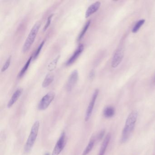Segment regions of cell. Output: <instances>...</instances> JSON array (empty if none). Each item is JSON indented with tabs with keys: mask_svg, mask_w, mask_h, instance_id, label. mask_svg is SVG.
<instances>
[{
	"mask_svg": "<svg viewBox=\"0 0 155 155\" xmlns=\"http://www.w3.org/2000/svg\"><path fill=\"white\" fill-rule=\"evenodd\" d=\"M91 24V21L89 20L87 23L85 24L84 26V28L82 29V31H81V33H80L78 37V41H80L81 40V39L83 38L85 34H86V32H87V30L89 28L90 25Z\"/></svg>",
	"mask_w": 155,
	"mask_h": 155,
	"instance_id": "cell-16",
	"label": "cell"
},
{
	"mask_svg": "<svg viewBox=\"0 0 155 155\" xmlns=\"http://www.w3.org/2000/svg\"><path fill=\"white\" fill-rule=\"evenodd\" d=\"M145 20L144 19L140 20L138 21L137 22V23L135 24L133 28H132V32L134 33L137 32L139 30V29L141 28V26L145 23Z\"/></svg>",
	"mask_w": 155,
	"mask_h": 155,
	"instance_id": "cell-18",
	"label": "cell"
},
{
	"mask_svg": "<svg viewBox=\"0 0 155 155\" xmlns=\"http://www.w3.org/2000/svg\"><path fill=\"white\" fill-rule=\"evenodd\" d=\"M83 50H84V46L82 44H81L78 47V49L75 51L72 56L67 61L66 63V66H70L72 63H74V61L78 59L80 55L82 53Z\"/></svg>",
	"mask_w": 155,
	"mask_h": 155,
	"instance_id": "cell-9",
	"label": "cell"
},
{
	"mask_svg": "<svg viewBox=\"0 0 155 155\" xmlns=\"http://www.w3.org/2000/svg\"><path fill=\"white\" fill-rule=\"evenodd\" d=\"M99 90L98 89L94 91L93 95H92V98L89 104L88 107L87 109V111H86V115H85V121H88L89 120L92 114V111H93V108H94V105H95V102H96V100L97 97L98 95Z\"/></svg>",
	"mask_w": 155,
	"mask_h": 155,
	"instance_id": "cell-7",
	"label": "cell"
},
{
	"mask_svg": "<svg viewBox=\"0 0 155 155\" xmlns=\"http://www.w3.org/2000/svg\"><path fill=\"white\" fill-rule=\"evenodd\" d=\"M124 57V51L121 48H119L115 51L112 61L111 67L113 68H116L121 63Z\"/></svg>",
	"mask_w": 155,
	"mask_h": 155,
	"instance_id": "cell-6",
	"label": "cell"
},
{
	"mask_svg": "<svg viewBox=\"0 0 155 155\" xmlns=\"http://www.w3.org/2000/svg\"><path fill=\"white\" fill-rule=\"evenodd\" d=\"M45 155H50L49 153H46V154H45Z\"/></svg>",
	"mask_w": 155,
	"mask_h": 155,
	"instance_id": "cell-26",
	"label": "cell"
},
{
	"mask_svg": "<svg viewBox=\"0 0 155 155\" xmlns=\"http://www.w3.org/2000/svg\"><path fill=\"white\" fill-rule=\"evenodd\" d=\"M94 144H95V140L94 139L91 140L83 151L82 155H87L93 149Z\"/></svg>",
	"mask_w": 155,
	"mask_h": 155,
	"instance_id": "cell-17",
	"label": "cell"
},
{
	"mask_svg": "<svg viewBox=\"0 0 155 155\" xmlns=\"http://www.w3.org/2000/svg\"><path fill=\"white\" fill-rule=\"evenodd\" d=\"M105 130H102L99 133L97 136V140H100L102 139L103 137H104V134H105Z\"/></svg>",
	"mask_w": 155,
	"mask_h": 155,
	"instance_id": "cell-23",
	"label": "cell"
},
{
	"mask_svg": "<svg viewBox=\"0 0 155 155\" xmlns=\"http://www.w3.org/2000/svg\"><path fill=\"white\" fill-rule=\"evenodd\" d=\"M94 75H95V74H94V71H91V72H90V78H92L94 77Z\"/></svg>",
	"mask_w": 155,
	"mask_h": 155,
	"instance_id": "cell-24",
	"label": "cell"
},
{
	"mask_svg": "<svg viewBox=\"0 0 155 155\" xmlns=\"http://www.w3.org/2000/svg\"><path fill=\"white\" fill-rule=\"evenodd\" d=\"M115 113V110L112 107H108L104 109L103 115L106 118L112 117Z\"/></svg>",
	"mask_w": 155,
	"mask_h": 155,
	"instance_id": "cell-14",
	"label": "cell"
},
{
	"mask_svg": "<svg viewBox=\"0 0 155 155\" xmlns=\"http://www.w3.org/2000/svg\"><path fill=\"white\" fill-rule=\"evenodd\" d=\"M32 58H33L32 57H31L28 59L27 63L25 64V65H24V67H23V68H22V69L21 70L18 76V77L19 78H22L24 76V74H25L26 71L28 70L30 65L31 62V61Z\"/></svg>",
	"mask_w": 155,
	"mask_h": 155,
	"instance_id": "cell-15",
	"label": "cell"
},
{
	"mask_svg": "<svg viewBox=\"0 0 155 155\" xmlns=\"http://www.w3.org/2000/svg\"><path fill=\"white\" fill-rule=\"evenodd\" d=\"M59 58L60 56H58L53 61H51L49 65H48V69L50 71H52L54 70L55 69Z\"/></svg>",
	"mask_w": 155,
	"mask_h": 155,
	"instance_id": "cell-19",
	"label": "cell"
},
{
	"mask_svg": "<svg viewBox=\"0 0 155 155\" xmlns=\"http://www.w3.org/2000/svg\"><path fill=\"white\" fill-rule=\"evenodd\" d=\"M53 14H51V15L48 18V20H47V22H46V24H45V27L43 28V31H45L47 29H48V28L49 27L50 25L51 22V19H52V17H53Z\"/></svg>",
	"mask_w": 155,
	"mask_h": 155,
	"instance_id": "cell-22",
	"label": "cell"
},
{
	"mask_svg": "<svg viewBox=\"0 0 155 155\" xmlns=\"http://www.w3.org/2000/svg\"><path fill=\"white\" fill-rule=\"evenodd\" d=\"M45 41H43L41 43L40 45L39 46L38 48V49L36 50V52H35V54H34V56H33V58L34 60L38 58V56L39 55L41 51V49H42V48H43V46H44V44H45Z\"/></svg>",
	"mask_w": 155,
	"mask_h": 155,
	"instance_id": "cell-20",
	"label": "cell"
},
{
	"mask_svg": "<svg viewBox=\"0 0 155 155\" xmlns=\"http://www.w3.org/2000/svg\"><path fill=\"white\" fill-rule=\"evenodd\" d=\"M101 3L100 2H96L95 3L91 4L87 9V11L85 14V17L86 18H88L90 17L92 14L97 12L99 9L100 8Z\"/></svg>",
	"mask_w": 155,
	"mask_h": 155,
	"instance_id": "cell-10",
	"label": "cell"
},
{
	"mask_svg": "<svg viewBox=\"0 0 155 155\" xmlns=\"http://www.w3.org/2000/svg\"><path fill=\"white\" fill-rule=\"evenodd\" d=\"M153 82H154V84L155 85V75L154 76V79H153Z\"/></svg>",
	"mask_w": 155,
	"mask_h": 155,
	"instance_id": "cell-25",
	"label": "cell"
},
{
	"mask_svg": "<svg viewBox=\"0 0 155 155\" xmlns=\"http://www.w3.org/2000/svg\"><path fill=\"white\" fill-rule=\"evenodd\" d=\"M54 77L52 74H49L46 76L45 79L42 82V86L43 88L48 87L54 80Z\"/></svg>",
	"mask_w": 155,
	"mask_h": 155,
	"instance_id": "cell-13",
	"label": "cell"
},
{
	"mask_svg": "<svg viewBox=\"0 0 155 155\" xmlns=\"http://www.w3.org/2000/svg\"><path fill=\"white\" fill-rule=\"evenodd\" d=\"M66 145V135L64 132H62L56 143L51 155H59L63 150Z\"/></svg>",
	"mask_w": 155,
	"mask_h": 155,
	"instance_id": "cell-5",
	"label": "cell"
},
{
	"mask_svg": "<svg viewBox=\"0 0 155 155\" xmlns=\"http://www.w3.org/2000/svg\"><path fill=\"white\" fill-rule=\"evenodd\" d=\"M41 25V22L38 21L36 22L35 25L33 26L23 45V49H22L23 52H27L30 49L31 47L35 41L37 34L40 28Z\"/></svg>",
	"mask_w": 155,
	"mask_h": 155,
	"instance_id": "cell-3",
	"label": "cell"
},
{
	"mask_svg": "<svg viewBox=\"0 0 155 155\" xmlns=\"http://www.w3.org/2000/svg\"><path fill=\"white\" fill-rule=\"evenodd\" d=\"M137 117L138 112L137 111H132L129 115L122 132L120 138L121 143H125L131 136L135 128Z\"/></svg>",
	"mask_w": 155,
	"mask_h": 155,
	"instance_id": "cell-1",
	"label": "cell"
},
{
	"mask_svg": "<svg viewBox=\"0 0 155 155\" xmlns=\"http://www.w3.org/2000/svg\"><path fill=\"white\" fill-rule=\"evenodd\" d=\"M40 127V122L38 120L35 121L31 127L30 134L28 138L27 142L24 147V152L26 154L30 153L32 150L36 141L38 133Z\"/></svg>",
	"mask_w": 155,
	"mask_h": 155,
	"instance_id": "cell-2",
	"label": "cell"
},
{
	"mask_svg": "<svg viewBox=\"0 0 155 155\" xmlns=\"http://www.w3.org/2000/svg\"><path fill=\"white\" fill-rule=\"evenodd\" d=\"M110 138H111V135L110 133H109L107 135L105 139L104 140L103 142H102L98 155H104L109 143L110 141Z\"/></svg>",
	"mask_w": 155,
	"mask_h": 155,
	"instance_id": "cell-12",
	"label": "cell"
},
{
	"mask_svg": "<svg viewBox=\"0 0 155 155\" xmlns=\"http://www.w3.org/2000/svg\"><path fill=\"white\" fill-rule=\"evenodd\" d=\"M78 72L77 70L73 71L69 76L67 83V89L71 91L74 88L78 80Z\"/></svg>",
	"mask_w": 155,
	"mask_h": 155,
	"instance_id": "cell-8",
	"label": "cell"
},
{
	"mask_svg": "<svg viewBox=\"0 0 155 155\" xmlns=\"http://www.w3.org/2000/svg\"><path fill=\"white\" fill-rule=\"evenodd\" d=\"M11 58V56H10V57L8 58L7 60L6 61V62H5L4 65H3V67H2V72H4V71H6L10 65Z\"/></svg>",
	"mask_w": 155,
	"mask_h": 155,
	"instance_id": "cell-21",
	"label": "cell"
},
{
	"mask_svg": "<svg viewBox=\"0 0 155 155\" xmlns=\"http://www.w3.org/2000/svg\"><path fill=\"white\" fill-rule=\"evenodd\" d=\"M22 92V89H18V90L16 91L13 93L11 98L10 99L8 103V108H10L12 107V106L16 103V101L21 96Z\"/></svg>",
	"mask_w": 155,
	"mask_h": 155,
	"instance_id": "cell-11",
	"label": "cell"
},
{
	"mask_svg": "<svg viewBox=\"0 0 155 155\" xmlns=\"http://www.w3.org/2000/svg\"><path fill=\"white\" fill-rule=\"evenodd\" d=\"M55 97V93L52 91L47 93L40 101L38 107V109L40 110H43L48 108L51 102L53 101Z\"/></svg>",
	"mask_w": 155,
	"mask_h": 155,
	"instance_id": "cell-4",
	"label": "cell"
}]
</instances>
